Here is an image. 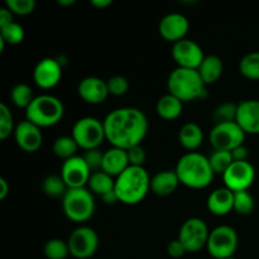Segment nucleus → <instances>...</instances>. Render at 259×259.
<instances>
[{
  "mask_svg": "<svg viewBox=\"0 0 259 259\" xmlns=\"http://www.w3.org/2000/svg\"><path fill=\"white\" fill-rule=\"evenodd\" d=\"M106 141L116 148L128 151L139 146L148 132V119L138 108H118L111 110L103 120Z\"/></svg>",
  "mask_w": 259,
  "mask_h": 259,
  "instance_id": "nucleus-1",
  "label": "nucleus"
},
{
  "mask_svg": "<svg viewBox=\"0 0 259 259\" xmlns=\"http://www.w3.org/2000/svg\"><path fill=\"white\" fill-rule=\"evenodd\" d=\"M175 171L182 185L194 190L210 186L215 176L209 158L199 152L185 153L177 162Z\"/></svg>",
  "mask_w": 259,
  "mask_h": 259,
  "instance_id": "nucleus-2",
  "label": "nucleus"
},
{
  "mask_svg": "<svg viewBox=\"0 0 259 259\" xmlns=\"http://www.w3.org/2000/svg\"><path fill=\"white\" fill-rule=\"evenodd\" d=\"M151 179L144 167L129 166L115 179V191L119 202L137 205L151 191Z\"/></svg>",
  "mask_w": 259,
  "mask_h": 259,
  "instance_id": "nucleus-3",
  "label": "nucleus"
},
{
  "mask_svg": "<svg viewBox=\"0 0 259 259\" xmlns=\"http://www.w3.org/2000/svg\"><path fill=\"white\" fill-rule=\"evenodd\" d=\"M167 90L182 103H190L206 96V85L199 71L190 68H175L167 78Z\"/></svg>",
  "mask_w": 259,
  "mask_h": 259,
  "instance_id": "nucleus-4",
  "label": "nucleus"
},
{
  "mask_svg": "<svg viewBox=\"0 0 259 259\" xmlns=\"http://www.w3.org/2000/svg\"><path fill=\"white\" fill-rule=\"evenodd\" d=\"M65 114L63 103L50 94L34 96L30 105L25 109V119L37 126L48 128L60 123Z\"/></svg>",
  "mask_w": 259,
  "mask_h": 259,
  "instance_id": "nucleus-5",
  "label": "nucleus"
},
{
  "mask_svg": "<svg viewBox=\"0 0 259 259\" xmlns=\"http://www.w3.org/2000/svg\"><path fill=\"white\" fill-rule=\"evenodd\" d=\"M62 210L66 218L73 223H85L95 211L94 194L88 187L68 189L62 197Z\"/></svg>",
  "mask_w": 259,
  "mask_h": 259,
  "instance_id": "nucleus-6",
  "label": "nucleus"
},
{
  "mask_svg": "<svg viewBox=\"0 0 259 259\" xmlns=\"http://www.w3.org/2000/svg\"><path fill=\"white\" fill-rule=\"evenodd\" d=\"M71 137L75 139L78 148L83 151L96 149L105 141V129L103 120L94 116H83L72 126Z\"/></svg>",
  "mask_w": 259,
  "mask_h": 259,
  "instance_id": "nucleus-7",
  "label": "nucleus"
},
{
  "mask_svg": "<svg viewBox=\"0 0 259 259\" xmlns=\"http://www.w3.org/2000/svg\"><path fill=\"white\" fill-rule=\"evenodd\" d=\"M238 234L234 228L220 225L210 232L206 249L215 259H228L234 257L238 249Z\"/></svg>",
  "mask_w": 259,
  "mask_h": 259,
  "instance_id": "nucleus-8",
  "label": "nucleus"
},
{
  "mask_svg": "<svg viewBox=\"0 0 259 259\" xmlns=\"http://www.w3.org/2000/svg\"><path fill=\"white\" fill-rule=\"evenodd\" d=\"M210 230L206 223L200 218H190L181 225L177 239L189 253L199 252L206 248Z\"/></svg>",
  "mask_w": 259,
  "mask_h": 259,
  "instance_id": "nucleus-9",
  "label": "nucleus"
},
{
  "mask_svg": "<svg viewBox=\"0 0 259 259\" xmlns=\"http://www.w3.org/2000/svg\"><path fill=\"white\" fill-rule=\"evenodd\" d=\"M245 133L237 121L215 124L209 133V142L214 149L232 152L244 144Z\"/></svg>",
  "mask_w": 259,
  "mask_h": 259,
  "instance_id": "nucleus-10",
  "label": "nucleus"
},
{
  "mask_svg": "<svg viewBox=\"0 0 259 259\" xmlns=\"http://www.w3.org/2000/svg\"><path fill=\"white\" fill-rule=\"evenodd\" d=\"M70 255L76 259H89L99 248V237L95 230L86 225L76 228L67 239Z\"/></svg>",
  "mask_w": 259,
  "mask_h": 259,
  "instance_id": "nucleus-11",
  "label": "nucleus"
},
{
  "mask_svg": "<svg viewBox=\"0 0 259 259\" xmlns=\"http://www.w3.org/2000/svg\"><path fill=\"white\" fill-rule=\"evenodd\" d=\"M255 179V169L248 161H234L232 166L223 175L225 187L233 192L244 191L253 185Z\"/></svg>",
  "mask_w": 259,
  "mask_h": 259,
  "instance_id": "nucleus-12",
  "label": "nucleus"
},
{
  "mask_svg": "<svg viewBox=\"0 0 259 259\" xmlns=\"http://www.w3.org/2000/svg\"><path fill=\"white\" fill-rule=\"evenodd\" d=\"M171 53L179 67L190 70H197L205 58L202 48L195 40L187 38L174 43Z\"/></svg>",
  "mask_w": 259,
  "mask_h": 259,
  "instance_id": "nucleus-13",
  "label": "nucleus"
},
{
  "mask_svg": "<svg viewBox=\"0 0 259 259\" xmlns=\"http://www.w3.org/2000/svg\"><path fill=\"white\" fill-rule=\"evenodd\" d=\"M91 174L93 172L82 156H75L70 159H66L61 167V177L68 189L86 187Z\"/></svg>",
  "mask_w": 259,
  "mask_h": 259,
  "instance_id": "nucleus-14",
  "label": "nucleus"
},
{
  "mask_svg": "<svg viewBox=\"0 0 259 259\" xmlns=\"http://www.w3.org/2000/svg\"><path fill=\"white\" fill-rule=\"evenodd\" d=\"M62 66L57 58L46 57L38 61L33 70V80L38 88L43 90L53 89L62 78Z\"/></svg>",
  "mask_w": 259,
  "mask_h": 259,
  "instance_id": "nucleus-15",
  "label": "nucleus"
},
{
  "mask_svg": "<svg viewBox=\"0 0 259 259\" xmlns=\"http://www.w3.org/2000/svg\"><path fill=\"white\" fill-rule=\"evenodd\" d=\"M14 139L17 146L22 151L34 153L42 146L43 134L39 126L25 119L15 125Z\"/></svg>",
  "mask_w": 259,
  "mask_h": 259,
  "instance_id": "nucleus-16",
  "label": "nucleus"
},
{
  "mask_svg": "<svg viewBox=\"0 0 259 259\" xmlns=\"http://www.w3.org/2000/svg\"><path fill=\"white\" fill-rule=\"evenodd\" d=\"M189 28V19L182 13H169L159 22L158 32L163 39L176 43L186 38Z\"/></svg>",
  "mask_w": 259,
  "mask_h": 259,
  "instance_id": "nucleus-17",
  "label": "nucleus"
},
{
  "mask_svg": "<svg viewBox=\"0 0 259 259\" xmlns=\"http://www.w3.org/2000/svg\"><path fill=\"white\" fill-rule=\"evenodd\" d=\"M77 93L85 103L91 105L103 104L110 95L106 81L98 76H88L82 78L77 86Z\"/></svg>",
  "mask_w": 259,
  "mask_h": 259,
  "instance_id": "nucleus-18",
  "label": "nucleus"
},
{
  "mask_svg": "<svg viewBox=\"0 0 259 259\" xmlns=\"http://www.w3.org/2000/svg\"><path fill=\"white\" fill-rule=\"evenodd\" d=\"M235 121L245 134H259V100L250 99L238 103Z\"/></svg>",
  "mask_w": 259,
  "mask_h": 259,
  "instance_id": "nucleus-19",
  "label": "nucleus"
},
{
  "mask_svg": "<svg viewBox=\"0 0 259 259\" xmlns=\"http://www.w3.org/2000/svg\"><path fill=\"white\" fill-rule=\"evenodd\" d=\"M206 206L212 215H228L232 210H234V192L228 187H219L214 190L207 197Z\"/></svg>",
  "mask_w": 259,
  "mask_h": 259,
  "instance_id": "nucleus-20",
  "label": "nucleus"
},
{
  "mask_svg": "<svg viewBox=\"0 0 259 259\" xmlns=\"http://www.w3.org/2000/svg\"><path fill=\"white\" fill-rule=\"evenodd\" d=\"M129 166H131V164H129L128 152H126L125 149L111 147L110 149L104 152L101 171L110 175L114 179H116V177H118L121 172L125 171Z\"/></svg>",
  "mask_w": 259,
  "mask_h": 259,
  "instance_id": "nucleus-21",
  "label": "nucleus"
},
{
  "mask_svg": "<svg viewBox=\"0 0 259 259\" xmlns=\"http://www.w3.org/2000/svg\"><path fill=\"white\" fill-rule=\"evenodd\" d=\"M180 182L175 169L159 171L151 179V191L157 196H169L177 190Z\"/></svg>",
  "mask_w": 259,
  "mask_h": 259,
  "instance_id": "nucleus-22",
  "label": "nucleus"
},
{
  "mask_svg": "<svg viewBox=\"0 0 259 259\" xmlns=\"http://www.w3.org/2000/svg\"><path fill=\"white\" fill-rule=\"evenodd\" d=\"M179 142L186 151L196 152L204 142V132L201 126L194 121L184 124L179 132Z\"/></svg>",
  "mask_w": 259,
  "mask_h": 259,
  "instance_id": "nucleus-23",
  "label": "nucleus"
},
{
  "mask_svg": "<svg viewBox=\"0 0 259 259\" xmlns=\"http://www.w3.org/2000/svg\"><path fill=\"white\" fill-rule=\"evenodd\" d=\"M197 71H199L205 85H211V83L217 82L222 77L223 71H224V63H223V60L219 56H205L204 61L200 65V67L197 68Z\"/></svg>",
  "mask_w": 259,
  "mask_h": 259,
  "instance_id": "nucleus-24",
  "label": "nucleus"
},
{
  "mask_svg": "<svg viewBox=\"0 0 259 259\" xmlns=\"http://www.w3.org/2000/svg\"><path fill=\"white\" fill-rule=\"evenodd\" d=\"M182 110H184V103L171 94H166L157 101L156 111L159 118L164 120H175L181 115Z\"/></svg>",
  "mask_w": 259,
  "mask_h": 259,
  "instance_id": "nucleus-25",
  "label": "nucleus"
},
{
  "mask_svg": "<svg viewBox=\"0 0 259 259\" xmlns=\"http://www.w3.org/2000/svg\"><path fill=\"white\" fill-rule=\"evenodd\" d=\"M88 189L90 190L93 194L99 195V196H104L108 192L113 191L115 187V179L111 177L110 175L105 174L104 171L93 172L89 180Z\"/></svg>",
  "mask_w": 259,
  "mask_h": 259,
  "instance_id": "nucleus-26",
  "label": "nucleus"
},
{
  "mask_svg": "<svg viewBox=\"0 0 259 259\" xmlns=\"http://www.w3.org/2000/svg\"><path fill=\"white\" fill-rule=\"evenodd\" d=\"M52 149L53 153H55L58 158L66 161V159H70L76 156L78 146L75 142V139L71 136H62L58 137L57 139H55Z\"/></svg>",
  "mask_w": 259,
  "mask_h": 259,
  "instance_id": "nucleus-27",
  "label": "nucleus"
},
{
  "mask_svg": "<svg viewBox=\"0 0 259 259\" xmlns=\"http://www.w3.org/2000/svg\"><path fill=\"white\" fill-rule=\"evenodd\" d=\"M42 189L47 196L53 197H63L66 195V192L68 191L67 185L65 184L63 179L57 175H50V176L46 177L42 182Z\"/></svg>",
  "mask_w": 259,
  "mask_h": 259,
  "instance_id": "nucleus-28",
  "label": "nucleus"
},
{
  "mask_svg": "<svg viewBox=\"0 0 259 259\" xmlns=\"http://www.w3.org/2000/svg\"><path fill=\"white\" fill-rule=\"evenodd\" d=\"M207 158H209L210 166H211L215 175H224L234 162L232 152L219 151V149H214Z\"/></svg>",
  "mask_w": 259,
  "mask_h": 259,
  "instance_id": "nucleus-29",
  "label": "nucleus"
},
{
  "mask_svg": "<svg viewBox=\"0 0 259 259\" xmlns=\"http://www.w3.org/2000/svg\"><path fill=\"white\" fill-rule=\"evenodd\" d=\"M239 71L249 80H259V52L247 53L239 62Z\"/></svg>",
  "mask_w": 259,
  "mask_h": 259,
  "instance_id": "nucleus-30",
  "label": "nucleus"
},
{
  "mask_svg": "<svg viewBox=\"0 0 259 259\" xmlns=\"http://www.w3.org/2000/svg\"><path fill=\"white\" fill-rule=\"evenodd\" d=\"M10 99L17 108L27 109L33 101V90L27 83H17L10 91Z\"/></svg>",
  "mask_w": 259,
  "mask_h": 259,
  "instance_id": "nucleus-31",
  "label": "nucleus"
},
{
  "mask_svg": "<svg viewBox=\"0 0 259 259\" xmlns=\"http://www.w3.org/2000/svg\"><path fill=\"white\" fill-rule=\"evenodd\" d=\"M24 28L19 23L12 22L9 24L4 25V27H0V38L5 43H8V45H19V43H22L24 40Z\"/></svg>",
  "mask_w": 259,
  "mask_h": 259,
  "instance_id": "nucleus-32",
  "label": "nucleus"
},
{
  "mask_svg": "<svg viewBox=\"0 0 259 259\" xmlns=\"http://www.w3.org/2000/svg\"><path fill=\"white\" fill-rule=\"evenodd\" d=\"M237 113H238V104L232 103V101H227L218 106L212 113V121L215 124H223V123H232V121L237 120Z\"/></svg>",
  "mask_w": 259,
  "mask_h": 259,
  "instance_id": "nucleus-33",
  "label": "nucleus"
},
{
  "mask_svg": "<svg viewBox=\"0 0 259 259\" xmlns=\"http://www.w3.org/2000/svg\"><path fill=\"white\" fill-rule=\"evenodd\" d=\"M45 255L47 259H66L70 255L67 242L62 239H51L45 245Z\"/></svg>",
  "mask_w": 259,
  "mask_h": 259,
  "instance_id": "nucleus-34",
  "label": "nucleus"
},
{
  "mask_svg": "<svg viewBox=\"0 0 259 259\" xmlns=\"http://www.w3.org/2000/svg\"><path fill=\"white\" fill-rule=\"evenodd\" d=\"M254 197L248 190L234 192V211L239 215H249L254 210Z\"/></svg>",
  "mask_w": 259,
  "mask_h": 259,
  "instance_id": "nucleus-35",
  "label": "nucleus"
},
{
  "mask_svg": "<svg viewBox=\"0 0 259 259\" xmlns=\"http://www.w3.org/2000/svg\"><path fill=\"white\" fill-rule=\"evenodd\" d=\"M14 120H13L12 111L9 110L4 103L0 104V139L4 141L10 134H14Z\"/></svg>",
  "mask_w": 259,
  "mask_h": 259,
  "instance_id": "nucleus-36",
  "label": "nucleus"
},
{
  "mask_svg": "<svg viewBox=\"0 0 259 259\" xmlns=\"http://www.w3.org/2000/svg\"><path fill=\"white\" fill-rule=\"evenodd\" d=\"M5 7L17 15H29L34 12L35 2L34 0H7Z\"/></svg>",
  "mask_w": 259,
  "mask_h": 259,
  "instance_id": "nucleus-37",
  "label": "nucleus"
},
{
  "mask_svg": "<svg viewBox=\"0 0 259 259\" xmlns=\"http://www.w3.org/2000/svg\"><path fill=\"white\" fill-rule=\"evenodd\" d=\"M106 83H108L109 94L113 96H123L125 95L129 90V82L124 76H111V77L106 81Z\"/></svg>",
  "mask_w": 259,
  "mask_h": 259,
  "instance_id": "nucleus-38",
  "label": "nucleus"
},
{
  "mask_svg": "<svg viewBox=\"0 0 259 259\" xmlns=\"http://www.w3.org/2000/svg\"><path fill=\"white\" fill-rule=\"evenodd\" d=\"M83 159L86 161L88 166L90 167L91 172L101 171L103 167V159H104V152L100 151L99 148L90 149V151H85L83 154Z\"/></svg>",
  "mask_w": 259,
  "mask_h": 259,
  "instance_id": "nucleus-39",
  "label": "nucleus"
},
{
  "mask_svg": "<svg viewBox=\"0 0 259 259\" xmlns=\"http://www.w3.org/2000/svg\"><path fill=\"white\" fill-rule=\"evenodd\" d=\"M126 152H128L129 164H131V166L143 167L144 162H146L147 159V154H146V151H144V148L142 147V144L132 147V148H129Z\"/></svg>",
  "mask_w": 259,
  "mask_h": 259,
  "instance_id": "nucleus-40",
  "label": "nucleus"
},
{
  "mask_svg": "<svg viewBox=\"0 0 259 259\" xmlns=\"http://www.w3.org/2000/svg\"><path fill=\"white\" fill-rule=\"evenodd\" d=\"M167 253H168V255L171 258L179 259L184 257L187 253V250L179 239H174L168 243V245H167Z\"/></svg>",
  "mask_w": 259,
  "mask_h": 259,
  "instance_id": "nucleus-41",
  "label": "nucleus"
},
{
  "mask_svg": "<svg viewBox=\"0 0 259 259\" xmlns=\"http://www.w3.org/2000/svg\"><path fill=\"white\" fill-rule=\"evenodd\" d=\"M232 156L234 161H248V156H249V151L244 144L237 147L232 151Z\"/></svg>",
  "mask_w": 259,
  "mask_h": 259,
  "instance_id": "nucleus-42",
  "label": "nucleus"
},
{
  "mask_svg": "<svg viewBox=\"0 0 259 259\" xmlns=\"http://www.w3.org/2000/svg\"><path fill=\"white\" fill-rule=\"evenodd\" d=\"M12 22H14L13 20V13L7 7L2 8L0 9V27H4V25L9 24Z\"/></svg>",
  "mask_w": 259,
  "mask_h": 259,
  "instance_id": "nucleus-43",
  "label": "nucleus"
},
{
  "mask_svg": "<svg viewBox=\"0 0 259 259\" xmlns=\"http://www.w3.org/2000/svg\"><path fill=\"white\" fill-rule=\"evenodd\" d=\"M101 200H103L104 204H106V205H114V204H116V202H119V199H118V196H116V194L114 190L113 191L108 192V194H105L104 196H101Z\"/></svg>",
  "mask_w": 259,
  "mask_h": 259,
  "instance_id": "nucleus-44",
  "label": "nucleus"
},
{
  "mask_svg": "<svg viewBox=\"0 0 259 259\" xmlns=\"http://www.w3.org/2000/svg\"><path fill=\"white\" fill-rule=\"evenodd\" d=\"M9 194V184L5 179H0V200H4Z\"/></svg>",
  "mask_w": 259,
  "mask_h": 259,
  "instance_id": "nucleus-45",
  "label": "nucleus"
},
{
  "mask_svg": "<svg viewBox=\"0 0 259 259\" xmlns=\"http://www.w3.org/2000/svg\"><path fill=\"white\" fill-rule=\"evenodd\" d=\"M91 4L95 8H98V9H105L109 5L113 4V2H111V0H93Z\"/></svg>",
  "mask_w": 259,
  "mask_h": 259,
  "instance_id": "nucleus-46",
  "label": "nucleus"
},
{
  "mask_svg": "<svg viewBox=\"0 0 259 259\" xmlns=\"http://www.w3.org/2000/svg\"><path fill=\"white\" fill-rule=\"evenodd\" d=\"M76 3V0H58L57 4L61 5V7H70V5H73Z\"/></svg>",
  "mask_w": 259,
  "mask_h": 259,
  "instance_id": "nucleus-47",
  "label": "nucleus"
},
{
  "mask_svg": "<svg viewBox=\"0 0 259 259\" xmlns=\"http://www.w3.org/2000/svg\"><path fill=\"white\" fill-rule=\"evenodd\" d=\"M228 259H237V258H234V257H232V258H228Z\"/></svg>",
  "mask_w": 259,
  "mask_h": 259,
  "instance_id": "nucleus-48",
  "label": "nucleus"
}]
</instances>
